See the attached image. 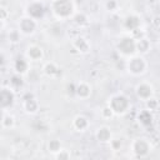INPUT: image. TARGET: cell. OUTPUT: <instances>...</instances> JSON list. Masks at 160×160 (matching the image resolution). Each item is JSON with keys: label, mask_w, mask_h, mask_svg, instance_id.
Segmentation results:
<instances>
[{"label": "cell", "mask_w": 160, "mask_h": 160, "mask_svg": "<svg viewBox=\"0 0 160 160\" xmlns=\"http://www.w3.org/2000/svg\"><path fill=\"white\" fill-rule=\"evenodd\" d=\"M51 9H52L54 15L58 19L64 20V19L72 16L75 8H74V4L71 0H52Z\"/></svg>", "instance_id": "cell-1"}, {"label": "cell", "mask_w": 160, "mask_h": 160, "mask_svg": "<svg viewBox=\"0 0 160 160\" xmlns=\"http://www.w3.org/2000/svg\"><path fill=\"white\" fill-rule=\"evenodd\" d=\"M109 106L112 109L114 114L120 115V114H125V112L128 111V109H129V106H130V102H129V100H128L124 95L116 94V95H112V96L110 98V100H109Z\"/></svg>", "instance_id": "cell-2"}, {"label": "cell", "mask_w": 160, "mask_h": 160, "mask_svg": "<svg viewBox=\"0 0 160 160\" xmlns=\"http://www.w3.org/2000/svg\"><path fill=\"white\" fill-rule=\"evenodd\" d=\"M146 61L142 56H131L128 60V71L132 75H140L146 70Z\"/></svg>", "instance_id": "cell-3"}, {"label": "cell", "mask_w": 160, "mask_h": 160, "mask_svg": "<svg viewBox=\"0 0 160 160\" xmlns=\"http://www.w3.org/2000/svg\"><path fill=\"white\" fill-rule=\"evenodd\" d=\"M36 29V20L31 16H24L20 19V22H19V31L24 35H30L35 31Z\"/></svg>", "instance_id": "cell-4"}, {"label": "cell", "mask_w": 160, "mask_h": 160, "mask_svg": "<svg viewBox=\"0 0 160 160\" xmlns=\"http://www.w3.org/2000/svg\"><path fill=\"white\" fill-rule=\"evenodd\" d=\"M154 94V90H152V86L149 84V82H141L136 86V95L142 99V100H149Z\"/></svg>", "instance_id": "cell-5"}, {"label": "cell", "mask_w": 160, "mask_h": 160, "mask_svg": "<svg viewBox=\"0 0 160 160\" xmlns=\"http://www.w3.org/2000/svg\"><path fill=\"white\" fill-rule=\"evenodd\" d=\"M26 56L29 60H34V61H38L42 58V49L38 45H30L28 49H26Z\"/></svg>", "instance_id": "cell-6"}, {"label": "cell", "mask_w": 160, "mask_h": 160, "mask_svg": "<svg viewBox=\"0 0 160 160\" xmlns=\"http://www.w3.org/2000/svg\"><path fill=\"white\" fill-rule=\"evenodd\" d=\"M134 144L138 145V148L132 145V149H134V151L138 152L139 155H142V152H146V151L149 150V144H148V141H146L145 139H136V140L134 141Z\"/></svg>", "instance_id": "cell-7"}, {"label": "cell", "mask_w": 160, "mask_h": 160, "mask_svg": "<svg viewBox=\"0 0 160 160\" xmlns=\"http://www.w3.org/2000/svg\"><path fill=\"white\" fill-rule=\"evenodd\" d=\"M75 91H76V95L79 98H81V99H86L91 94V89L86 82H80Z\"/></svg>", "instance_id": "cell-8"}, {"label": "cell", "mask_w": 160, "mask_h": 160, "mask_svg": "<svg viewBox=\"0 0 160 160\" xmlns=\"http://www.w3.org/2000/svg\"><path fill=\"white\" fill-rule=\"evenodd\" d=\"M74 126H75L79 131H84V130L89 126V121H88L86 118L79 115V116H76V118L74 119Z\"/></svg>", "instance_id": "cell-9"}, {"label": "cell", "mask_w": 160, "mask_h": 160, "mask_svg": "<svg viewBox=\"0 0 160 160\" xmlns=\"http://www.w3.org/2000/svg\"><path fill=\"white\" fill-rule=\"evenodd\" d=\"M74 46H75L79 51L86 52L90 45H89V42H88V40H86L85 38H78V39H75V41H74Z\"/></svg>", "instance_id": "cell-10"}, {"label": "cell", "mask_w": 160, "mask_h": 160, "mask_svg": "<svg viewBox=\"0 0 160 160\" xmlns=\"http://www.w3.org/2000/svg\"><path fill=\"white\" fill-rule=\"evenodd\" d=\"M96 136H98V139L100 141H109L110 138H111V134H110V130L106 126H101V128L98 129Z\"/></svg>", "instance_id": "cell-11"}, {"label": "cell", "mask_w": 160, "mask_h": 160, "mask_svg": "<svg viewBox=\"0 0 160 160\" xmlns=\"http://www.w3.org/2000/svg\"><path fill=\"white\" fill-rule=\"evenodd\" d=\"M24 108L28 112H35L38 110V101L36 99H24Z\"/></svg>", "instance_id": "cell-12"}, {"label": "cell", "mask_w": 160, "mask_h": 160, "mask_svg": "<svg viewBox=\"0 0 160 160\" xmlns=\"http://www.w3.org/2000/svg\"><path fill=\"white\" fill-rule=\"evenodd\" d=\"M15 70L18 74H25L28 71V61L25 59H18L15 62Z\"/></svg>", "instance_id": "cell-13"}, {"label": "cell", "mask_w": 160, "mask_h": 160, "mask_svg": "<svg viewBox=\"0 0 160 160\" xmlns=\"http://www.w3.org/2000/svg\"><path fill=\"white\" fill-rule=\"evenodd\" d=\"M58 66L54 64V62H46L44 65V72L48 75V76H54L56 72H58Z\"/></svg>", "instance_id": "cell-14"}, {"label": "cell", "mask_w": 160, "mask_h": 160, "mask_svg": "<svg viewBox=\"0 0 160 160\" xmlns=\"http://www.w3.org/2000/svg\"><path fill=\"white\" fill-rule=\"evenodd\" d=\"M150 48V44L146 39H139L136 40V50H139L140 52H146Z\"/></svg>", "instance_id": "cell-15"}, {"label": "cell", "mask_w": 160, "mask_h": 160, "mask_svg": "<svg viewBox=\"0 0 160 160\" xmlns=\"http://www.w3.org/2000/svg\"><path fill=\"white\" fill-rule=\"evenodd\" d=\"M19 36H20V31H16V30H14V31H11V32L9 34V39H10V41H12V42H16V41L19 40Z\"/></svg>", "instance_id": "cell-16"}, {"label": "cell", "mask_w": 160, "mask_h": 160, "mask_svg": "<svg viewBox=\"0 0 160 160\" xmlns=\"http://www.w3.org/2000/svg\"><path fill=\"white\" fill-rule=\"evenodd\" d=\"M146 102H148V109L149 110H155L156 106H158V101L155 99H152V98H150L149 100H146Z\"/></svg>", "instance_id": "cell-17"}, {"label": "cell", "mask_w": 160, "mask_h": 160, "mask_svg": "<svg viewBox=\"0 0 160 160\" xmlns=\"http://www.w3.org/2000/svg\"><path fill=\"white\" fill-rule=\"evenodd\" d=\"M112 115H114V111H112V109H111L109 105L102 109V116H104V118H111Z\"/></svg>", "instance_id": "cell-18"}, {"label": "cell", "mask_w": 160, "mask_h": 160, "mask_svg": "<svg viewBox=\"0 0 160 160\" xmlns=\"http://www.w3.org/2000/svg\"><path fill=\"white\" fill-rule=\"evenodd\" d=\"M49 149L51 150V151H60V144H59V141H51L50 144H49Z\"/></svg>", "instance_id": "cell-19"}, {"label": "cell", "mask_w": 160, "mask_h": 160, "mask_svg": "<svg viewBox=\"0 0 160 160\" xmlns=\"http://www.w3.org/2000/svg\"><path fill=\"white\" fill-rule=\"evenodd\" d=\"M116 6H118L116 0H108V2H106V9H108V10L112 11V10L116 9Z\"/></svg>", "instance_id": "cell-20"}]
</instances>
